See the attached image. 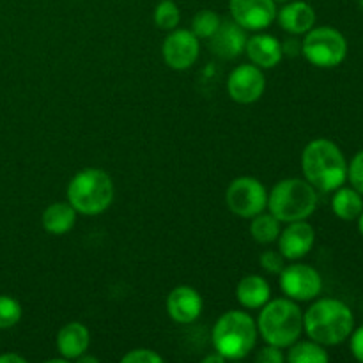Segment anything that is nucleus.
I'll list each match as a JSON object with an SVG mask.
<instances>
[{
    "label": "nucleus",
    "instance_id": "nucleus-25",
    "mask_svg": "<svg viewBox=\"0 0 363 363\" xmlns=\"http://www.w3.org/2000/svg\"><path fill=\"white\" fill-rule=\"evenodd\" d=\"M181 21V11L174 0H162L155 9V23L162 30H174Z\"/></svg>",
    "mask_w": 363,
    "mask_h": 363
},
{
    "label": "nucleus",
    "instance_id": "nucleus-30",
    "mask_svg": "<svg viewBox=\"0 0 363 363\" xmlns=\"http://www.w3.org/2000/svg\"><path fill=\"white\" fill-rule=\"evenodd\" d=\"M284 360H286V357H284L282 350L277 346H272V344L259 350L257 354H255V362L257 363H282Z\"/></svg>",
    "mask_w": 363,
    "mask_h": 363
},
{
    "label": "nucleus",
    "instance_id": "nucleus-7",
    "mask_svg": "<svg viewBox=\"0 0 363 363\" xmlns=\"http://www.w3.org/2000/svg\"><path fill=\"white\" fill-rule=\"evenodd\" d=\"M301 55L315 67H337L347 55V41L337 28L312 27L301 41Z\"/></svg>",
    "mask_w": 363,
    "mask_h": 363
},
{
    "label": "nucleus",
    "instance_id": "nucleus-35",
    "mask_svg": "<svg viewBox=\"0 0 363 363\" xmlns=\"http://www.w3.org/2000/svg\"><path fill=\"white\" fill-rule=\"evenodd\" d=\"M77 362H80V363H98L99 360L96 357H85V353H84L82 357L77 358Z\"/></svg>",
    "mask_w": 363,
    "mask_h": 363
},
{
    "label": "nucleus",
    "instance_id": "nucleus-19",
    "mask_svg": "<svg viewBox=\"0 0 363 363\" xmlns=\"http://www.w3.org/2000/svg\"><path fill=\"white\" fill-rule=\"evenodd\" d=\"M236 298L241 307L248 311H257L269 301L272 287L261 275H247L238 282Z\"/></svg>",
    "mask_w": 363,
    "mask_h": 363
},
{
    "label": "nucleus",
    "instance_id": "nucleus-32",
    "mask_svg": "<svg viewBox=\"0 0 363 363\" xmlns=\"http://www.w3.org/2000/svg\"><path fill=\"white\" fill-rule=\"evenodd\" d=\"M282 53L287 57L301 55V41H298L296 38H287L282 43Z\"/></svg>",
    "mask_w": 363,
    "mask_h": 363
},
{
    "label": "nucleus",
    "instance_id": "nucleus-38",
    "mask_svg": "<svg viewBox=\"0 0 363 363\" xmlns=\"http://www.w3.org/2000/svg\"><path fill=\"white\" fill-rule=\"evenodd\" d=\"M358 2H360V6L363 7V0H358Z\"/></svg>",
    "mask_w": 363,
    "mask_h": 363
},
{
    "label": "nucleus",
    "instance_id": "nucleus-21",
    "mask_svg": "<svg viewBox=\"0 0 363 363\" xmlns=\"http://www.w3.org/2000/svg\"><path fill=\"white\" fill-rule=\"evenodd\" d=\"M332 209L335 216L344 222H353L363 211V199L354 188H337L332 199Z\"/></svg>",
    "mask_w": 363,
    "mask_h": 363
},
{
    "label": "nucleus",
    "instance_id": "nucleus-16",
    "mask_svg": "<svg viewBox=\"0 0 363 363\" xmlns=\"http://www.w3.org/2000/svg\"><path fill=\"white\" fill-rule=\"evenodd\" d=\"M277 20L287 34L303 35L314 27L315 11L303 0H289L284 4L282 9L277 11Z\"/></svg>",
    "mask_w": 363,
    "mask_h": 363
},
{
    "label": "nucleus",
    "instance_id": "nucleus-1",
    "mask_svg": "<svg viewBox=\"0 0 363 363\" xmlns=\"http://www.w3.org/2000/svg\"><path fill=\"white\" fill-rule=\"evenodd\" d=\"M301 170L305 179L323 194L335 191L347 179L346 156L328 138H315L305 145Z\"/></svg>",
    "mask_w": 363,
    "mask_h": 363
},
{
    "label": "nucleus",
    "instance_id": "nucleus-11",
    "mask_svg": "<svg viewBox=\"0 0 363 363\" xmlns=\"http://www.w3.org/2000/svg\"><path fill=\"white\" fill-rule=\"evenodd\" d=\"M264 73L255 64H241L230 71L227 78V91L233 101L240 105H252L264 94Z\"/></svg>",
    "mask_w": 363,
    "mask_h": 363
},
{
    "label": "nucleus",
    "instance_id": "nucleus-23",
    "mask_svg": "<svg viewBox=\"0 0 363 363\" xmlns=\"http://www.w3.org/2000/svg\"><path fill=\"white\" fill-rule=\"evenodd\" d=\"M250 234L257 243H273L280 236V220L273 216L272 213H259L254 218H250Z\"/></svg>",
    "mask_w": 363,
    "mask_h": 363
},
{
    "label": "nucleus",
    "instance_id": "nucleus-37",
    "mask_svg": "<svg viewBox=\"0 0 363 363\" xmlns=\"http://www.w3.org/2000/svg\"><path fill=\"white\" fill-rule=\"evenodd\" d=\"M277 4H286V2H289V0H275Z\"/></svg>",
    "mask_w": 363,
    "mask_h": 363
},
{
    "label": "nucleus",
    "instance_id": "nucleus-31",
    "mask_svg": "<svg viewBox=\"0 0 363 363\" xmlns=\"http://www.w3.org/2000/svg\"><path fill=\"white\" fill-rule=\"evenodd\" d=\"M351 353L358 362L363 363V326L351 333Z\"/></svg>",
    "mask_w": 363,
    "mask_h": 363
},
{
    "label": "nucleus",
    "instance_id": "nucleus-3",
    "mask_svg": "<svg viewBox=\"0 0 363 363\" xmlns=\"http://www.w3.org/2000/svg\"><path fill=\"white\" fill-rule=\"evenodd\" d=\"M257 332L266 344L287 350L300 339L303 332V312L289 298L269 300L261 307Z\"/></svg>",
    "mask_w": 363,
    "mask_h": 363
},
{
    "label": "nucleus",
    "instance_id": "nucleus-15",
    "mask_svg": "<svg viewBox=\"0 0 363 363\" xmlns=\"http://www.w3.org/2000/svg\"><path fill=\"white\" fill-rule=\"evenodd\" d=\"M247 30L234 20H225L220 23L218 30L208 39L209 48L220 59H236L245 52L247 46Z\"/></svg>",
    "mask_w": 363,
    "mask_h": 363
},
{
    "label": "nucleus",
    "instance_id": "nucleus-4",
    "mask_svg": "<svg viewBox=\"0 0 363 363\" xmlns=\"http://www.w3.org/2000/svg\"><path fill=\"white\" fill-rule=\"evenodd\" d=\"M257 323L243 311H229L213 326V346L225 360H243L257 342Z\"/></svg>",
    "mask_w": 363,
    "mask_h": 363
},
{
    "label": "nucleus",
    "instance_id": "nucleus-26",
    "mask_svg": "<svg viewBox=\"0 0 363 363\" xmlns=\"http://www.w3.org/2000/svg\"><path fill=\"white\" fill-rule=\"evenodd\" d=\"M21 314V305L18 303L14 298L6 296V294H0V330L13 328L20 323Z\"/></svg>",
    "mask_w": 363,
    "mask_h": 363
},
{
    "label": "nucleus",
    "instance_id": "nucleus-17",
    "mask_svg": "<svg viewBox=\"0 0 363 363\" xmlns=\"http://www.w3.org/2000/svg\"><path fill=\"white\" fill-rule=\"evenodd\" d=\"M245 53L261 69H273L282 60V43L269 34H255L247 39Z\"/></svg>",
    "mask_w": 363,
    "mask_h": 363
},
{
    "label": "nucleus",
    "instance_id": "nucleus-27",
    "mask_svg": "<svg viewBox=\"0 0 363 363\" xmlns=\"http://www.w3.org/2000/svg\"><path fill=\"white\" fill-rule=\"evenodd\" d=\"M347 179L351 181V186L363 195V151L358 152L347 165Z\"/></svg>",
    "mask_w": 363,
    "mask_h": 363
},
{
    "label": "nucleus",
    "instance_id": "nucleus-36",
    "mask_svg": "<svg viewBox=\"0 0 363 363\" xmlns=\"http://www.w3.org/2000/svg\"><path fill=\"white\" fill-rule=\"evenodd\" d=\"M358 227H360V233L363 236V211L360 213V216H358Z\"/></svg>",
    "mask_w": 363,
    "mask_h": 363
},
{
    "label": "nucleus",
    "instance_id": "nucleus-28",
    "mask_svg": "<svg viewBox=\"0 0 363 363\" xmlns=\"http://www.w3.org/2000/svg\"><path fill=\"white\" fill-rule=\"evenodd\" d=\"M123 363H163V358L160 357L156 351L145 350V347H140V350H131L130 353L124 354L121 358Z\"/></svg>",
    "mask_w": 363,
    "mask_h": 363
},
{
    "label": "nucleus",
    "instance_id": "nucleus-9",
    "mask_svg": "<svg viewBox=\"0 0 363 363\" xmlns=\"http://www.w3.org/2000/svg\"><path fill=\"white\" fill-rule=\"evenodd\" d=\"M280 289L289 300L311 301L321 294L323 279L312 266L289 264L280 272Z\"/></svg>",
    "mask_w": 363,
    "mask_h": 363
},
{
    "label": "nucleus",
    "instance_id": "nucleus-10",
    "mask_svg": "<svg viewBox=\"0 0 363 363\" xmlns=\"http://www.w3.org/2000/svg\"><path fill=\"white\" fill-rule=\"evenodd\" d=\"M201 53L199 38L188 28H174L163 41L162 55L169 67L176 71H186L197 62Z\"/></svg>",
    "mask_w": 363,
    "mask_h": 363
},
{
    "label": "nucleus",
    "instance_id": "nucleus-6",
    "mask_svg": "<svg viewBox=\"0 0 363 363\" xmlns=\"http://www.w3.org/2000/svg\"><path fill=\"white\" fill-rule=\"evenodd\" d=\"M266 208L280 222L307 220L318 208V190L307 179L287 177L272 188Z\"/></svg>",
    "mask_w": 363,
    "mask_h": 363
},
{
    "label": "nucleus",
    "instance_id": "nucleus-22",
    "mask_svg": "<svg viewBox=\"0 0 363 363\" xmlns=\"http://www.w3.org/2000/svg\"><path fill=\"white\" fill-rule=\"evenodd\" d=\"M286 360L289 363H326L330 360V354L326 353L321 344L314 340H305V342H294L287 347Z\"/></svg>",
    "mask_w": 363,
    "mask_h": 363
},
{
    "label": "nucleus",
    "instance_id": "nucleus-29",
    "mask_svg": "<svg viewBox=\"0 0 363 363\" xmlns=\"http://www.w3.org/2000/svg\"><path fill=\"white\" fill-rule=\"evenodd\" d=\"M261 268L272 275H280L284 269V255L275 250H266L261 254Z\"/></svg>",
    "mask_w": 363,
    "mask_h": 363
},
{
    "label": "nucleus",
    "instance_id": "nucleus-24",
    "mask_svg": "<svg viewBox=\"0 0 363 363\" xmlns=\"http://www.w3.org/2000/svg\"><path fill=\"white\" fill-rule=\"evenodd\" d=\"M220 23H222V18L218 16V13L211 9H202L191 20V28L190 30L197 35L199 39H209L216 30H218Z\"/></svg>",
    "mask_w": 363,
    "mask_h": 363
},
{
    "label": "nucleus",
    "instance_id": "nucleus-12",
    "mask_svg": "<svg viewBox=\"0 0 363 363\" xmlns=\"http://www.w3.org/2000/svg\"><path fill=\"white\" fill-rule=\"evenodd\" d=\"M229 11L245 30H264L277 20L275 0H229Z\"/></svg>",
    "mask_w": 363,
    "mask_h": 363
},
{
    "label": "nucleus",
    "instance_id": "nucleus-13",
    "mask_svg": "<svg viewBox=\"0 0 363 363\" xmlns=\"http://www.w3.org/2000/svg\"><path fill=\"white\" fill-rule=\"evenodd\" d=\"M279 252L287 261H298L312 250L315 241V230L305 220L291 222L279 236Z\"/></svg>",
    "mask_w": 363,
    "mask_h": 363
},
{
    "label": "nucleus",
    "instance_id": "nucleus-5",
    "mask_svg": "<svg viewBox=\"0 0 363 363\" xmlns=\"http://www.w3.org/2000/svg\"><path fill=\"white\" fill-rule=\"evenodd\" d=\"M113 181L105 170L84 169L73 176L67 184V202L85 216L105 213L113 202Z\"/></svg>",
    "mask_w": 363,
    "mask_h": 363
},
{
    "label": "nucleus",
    "instance_id": "nucleus-33",
    "mask_svg": "<svg viewBox=\"0 0 363 363\" xmlns=\"http://www.w3.org/2000/svg\"><path fill=\"white\" fill-rule=\"evenodd\" d=\"M0 363H27V360L16 353H4L0 354Z\"/></svg>",
    "mask_w": 363,
    "mask_h": 363
},
{
    "label": "nucleus",
    "instance_id": "nucleus-2",
    "mask_svg": "<svg viewBox=\"0 0 363 363\" xmlns=\"http://www.w3.org/2000/svg\"><path fill=\"white\" fill-rule=\"evenodd\" d=\"M354 318L351 308L335 298H323L303 314V330L311 340L321 346L342 344L353 333Z\"/></svg>",
    "mask_w": 363,
    "mask_h": 363
},
{
    "label": "nucleus",
    "instance_id": "nucleus-14",
    "mask_svg": "<svg viewBox=\"0 0 363 363\" xmlns=\"http://www.w3.org/2000/svg\"><path fill=\"white\" fill-rule=\"evenodd\" d=\"M204 301L197 289L190 286H177L167 296V312L177 325H191L202 314Z\"/></svg>",
    "mask_w": 363,
    "mask_h": 363
},
{
    "label": "nucleus",
    "instance_id": "nucleus-34",
    "mask_svg": "<svg viewBox=\"0 0 363 363\" xmlns=\"http://www.w3.org/2000/svg\"><path fill=\"white\" fill-rule=\"evenodd\" d=\"M225 362V358L222 357V354H209V357H206L204 360H202V363H223Z\"/></svg>",
    "mask_w": 363,
    "mask_h": 363
},
{
    "label": "nucleus",
    "instance_id": "nucleus-8",
    "mask_svg": "<svg viewBox=\"0 0 363 363\" xmlns=\"http://www.w3.org/2000/svg\"><path fill=\"white\" fill-rule=\"evenodd\" d=\"M225 202L230 213L241 218H254L268 206V191L259 179L250 176L236 177L225 191Z\"/></svg>",
    "mask_w": 363,
    "mask_h": 363
},
{
    "label": "nucleus",
    "instance_id": "nucleus-20",
    "mask_svg": "<svg viewBox=\"0 0 363 363\" xmlns=\"http://www.w3.org/2000/svg\"><path fill=\"white\" fill-rule=\"evenodd\" d=\"M77 209L69 202H53L43 211V229L53 236H62L69 233L77 223Z\"/></svg>",
    "mask_w": 363,
    "mask_h": 363
},
{
    "label": "nucleus",
    "instance_id": "nucleus-18",
    "mask_svg": "<svg viewBox=\"0 0 363 363\" xmlns=\"http://www.w3.org/2000/svg\"><path fill=\"white\" fill-rule=\"evenodd\" d=\"M91 344V333L87 326L78 321H71L64 325L57 333V351L66 360H77L84 353H87Z\"/></svg>",
    "mask_w": 363,
    "mask_h": 363
}]
</instances>
